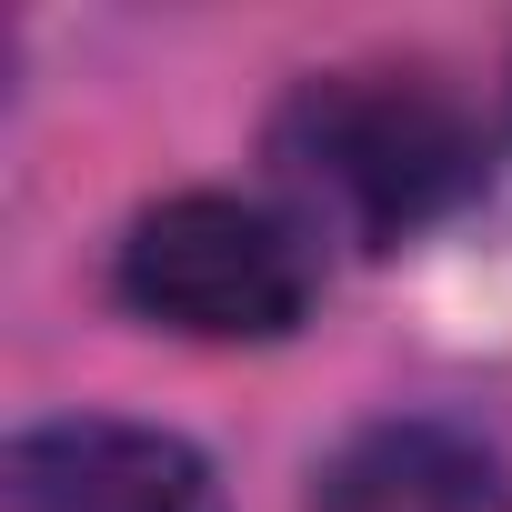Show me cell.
<instances>
[{
  "instance_id": "cell-1",
  "label": "cell",
  "mask_w": 512,
  "mask_h": 512,
  "mask_svg": "<svg viewBox=\"0 0 512 512\" xmlns=\"http://www.w3.org/2000/svg\"><path fill=\"white\" fill-rule=\"evenodd\" d=\"M272 171L302 231H332L352 251H402L482 181V141L462 101L422 71H322L282 101Z\"/></svg>"
},
{
  "instance_id": "cell-2",
  "label": "cell",
  "mask_w": 512,
  "mask_h": 512,
  "mask_svg": "<svg viewBox=\"0 0 512 512\" xmlns=\"http://www.w3.org/2000/svg\"><path fill=\"white\" fill-rule=\"evenodd\" d=\"M121 302L181 342H282L312 312V241L241 191H171L121 231Z\"/></svg>"
},
{
  "instance_id": "cell-3",
  "label": "cell",
  "mask_w": 512,
  "mask_h": 512,
  "mask_svg": "<svg viewBox=\"0 0 512 512\" xmlns=\"http://www.w3.org/2000/svg\"><path fill=\"white\" fill-rule=\"evenodd\" d=\"M0 512H221V482L181 432L71 412V422L11 432V452H0Z\"/></svg>"
},
{
  "instance_id": "cell-4",
  "label": "cell",
  "mask_w": 512,
  "mask_h": 512,
  "mask_svg": "<svg viewBox=\"0 0 512 512\" xmlns=\"http://www.w3.org/2000/svg\"><path fill=\"white\" fill-rule=\"evenodd\" d=\"M312 512H512V472L452 422H372L312 472Z\"/></svg>"
}]
</instances>
